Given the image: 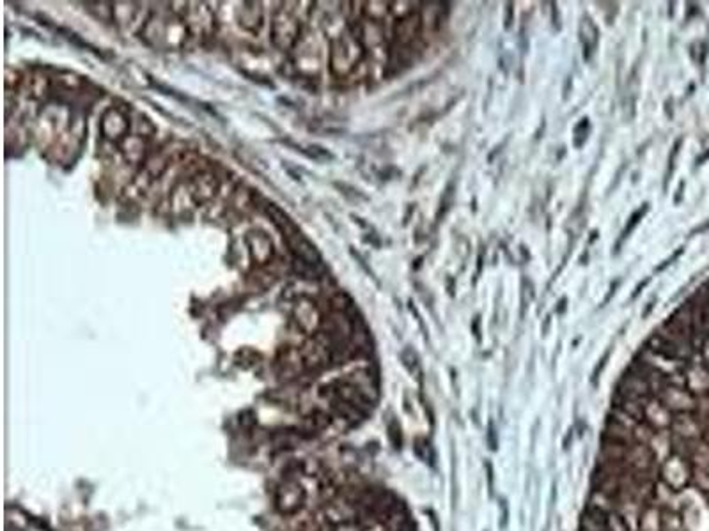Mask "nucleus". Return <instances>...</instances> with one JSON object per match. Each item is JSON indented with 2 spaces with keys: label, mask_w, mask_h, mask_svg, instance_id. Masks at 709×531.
I'll list each match as a JSON object with an SVG mask.
<instances>
[{
  "label": "nucleus",
  "mask_w": 709,
  "mask_h": 531,
  "mask_svg": "<svg viewBox=\"0 0 709 531\" xmlns=\"http://www.w3.org/2000/svg\"><path fill=\"white\" fill-rule=\"evenodd\" d=\"M658 401L672 413V415H685L693 413L697 409V398L692 391L686 390V386H672L667 384L660 393L656 395Z\"/></svg>",
  "instance_id": "2"
},
{
  "label": "nucleus",
  "mask_w": 709,
  "mask_h": 531,
  "mask_svg": "<svg viewBox=\"0 0 709 531\" xmlns=\"http://www.w3.org/2000/svg\"><path fill=\"white\" fill-rule=\"evenodd\" d=\"M606 517L598 508L587 505L580 515V530L582 531H606Z\"/></svg>",
  "instance_id": "7"
},
{
  "label": "nucleus",
  "mask_w": 709,
  "mask_h": 531,
  "mask_svg": "<svg viewBox=\"0 0 709 531\" xmlns=\"http://www.w3.org/2000/svg\"><path fill=\"white\" fill-rule=\"evenodd\" d=\"M649 448L656 455L658 463H663L668 455L674 453V443H672V435L667 431H656L649 443Z\"/></svg>",
  "instance_id": "8"
},
{
  "label": "nucleus",
  "mask_w": 709,
  "mask_h": 531,
  "mask_svg": "<svg viewBox=\"0 0 709 531\" xmlns=\"http://www.w3.org/2000/svg\"><path fill=\"white\" fill-rule=\"evenodd\" d=\"M644 422L654 431H667L672 427L674 415L656 397H653L644 406Z\"/></svg>",
  "instance_id": "3"
},
{
  "label": "nucleus",
  "mask_w": 709,
  "mask_h": 531,
  "mask_svg": "<svg viewBox=\"0 0 709 531\" xmlns=\"http://www.w3.org/2000/svg\"><path fill=\"white\" fill-rule=\"evenodd\" d=\"M638 531H661V508L656 505H646L638 519Z\"/></svg>",
  "instance_id": "9"
},
{
  "label": "nucleus",
  "mask_w": 709,
  "mask_h": 531,
  "mask_svg": "<svg viewBox=\"0 0 709 531\" xmlns=\"http://www.w3.org/2000/svg\"><path fill=\"white\" fill-rule=\"evenodd\" d=\"M646 210H648V207H644V210H641V211H637V212H635V215H633V218H631V223H630V227H626V229H624V232H623V239H624V237H626V236H628V234H630V232H631V229H633V227H635V225H637V223H638V218H641V216H642V215H644V211H646Z\"/></svg>",
  "instance_id": "13"
},
{
  "label": "nucleus",
  "mask_w": 709,
  "mask_h": 531,
  "mask_svg": "<svg viewBox=\"0 0 709 531\" xmlns=\"http://www.w3.org/2000/svg\"><path fill=\"white\" fill-rule=\"evenodd\" d=\"M335 531H360V528H357V526L352 525V522H345V525L339 526Z\"/></svg>",
  "instance_id": "14"
},
{
  "label": "nucleus",
  "mask_w": 709,
  "mask_h": 531,
  "mask_svg": "<svg viewBox=\"0 0 709 531\" xmlns=\"http://www.w3.org/2000/svg\"><path fill=\"white\" fill-rule=\"evenodd\" d=\"M296 32H298V25H296L295 20H291L290 16H282L275 20L273 36H275L277 45H280L282 48H287V46L293 45Z\"/></svg>",
  "instance_id": "6"
},
{
  "label": "nucleus",
  "mask_w": 709,
  "mask_h": 531,
  "mask_svg": "<svg viewBox=\"0 0 709 531\" xmlns=\"http://www.w3.org/2000/svg\"><path fill=\"white\" fill-rule=\"evenodd\" d=\"M587 505H591V507L598 508V510H601L603 514L608 515V514H612V512L617 510V498L610 496V494L603 493V490L591 489L589 503Z\"/></svg>",
  "instance_id": "10"
},
{
  "label": "nucleus",
  "mask_w": 709,
  "mask_h": 531,
  "mask_svg": "<svg viewBox=\"0 0 709 531\" xmlns=\"http://www.w3.org/2000/svg\"><path fill=\"white\" fill-rule=\"evenodd\" d=\"M303 500H305V493H303L302 485H298L296 482H290L280 487L275 501L280 512H284V514H295L303 505Z\"/></svg>",
  "instance_id": "4"
},
{
  "label": "nucleus",
  "mask_w": 709,
  "mask_h": 531,
  "mask_svg": "<svg viewBox=\"0 0 709 531\" xmlns=\"http://www.w3.org/2000/svg\"><path fill=\"white\" fill-rule=\"evenodd\" d=\"M309 422L312 423L314 428H317V431H320V428H325L330 425V416H328L327 413H323V411H314L312 415H310Z\"/></svg>",
  "instance_id": "12"
},
{
  "label": "nucleus",
  "mask_w": 709,
  "mask_h": 531,
  "mask_svg": "<svg viewBox=\"0 0 709 531\" xmlns=\"http://www.w3.org/2000/svg\"><path fill=\"white\" fill-rule=\"evenodd\" d=\"M672 434L679 439V441H695L703 435V427H700L699 420L693 418L692 413H685V415H674V422H672Z\"/></svg>",
  "instance_id": "5"
},
{
  "label": "nucleus",
  "mask_w": 709,
  "mask_h": 531,
  "mask_svg": "<svg viewBox=\"0 0 709 531\" xmlns=\"http://www.w3.org/2000/svg\"><path fill=\"white\" fill-rule=\"evenodd\" d=\"M660 478L667 487H670L674 493H679L685 489L686 483L692 478V471H690L688 463L679 453H672L668 455L663 463L660 464Z\"/></svg>",
  "instance_id": "1"
},
{
  "label": "nucleus",
  "mask_w": 709,
  "mask_h": 531,
  "mask_svg": "<svg viewBox=\"0 0 709 531\" xmlns=\"http://www.w3.org/2000/svg\"><path fill=\"white\" fill-rule=\"evenodd\" d=\"M606 531H630V528H628V525L617 512H612L606 517Z\"/></svg>",
  "instance_id": "11"
},
{
  "label": "nucleus",
  "mask_w": 709,
  "mask_h": 531,
  "mask_svg": "<svg viewBox=\"0 0 709 531\" xmlns=\"http://www.w3.org/2000/svg\"><path fill=\"white\" fill-rule=\"evenodd\" d=\"M578 531H582V530H578Z\"/></svg>",
  "instance_id": "15"
}]
</instances>
